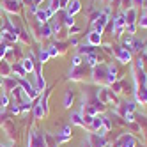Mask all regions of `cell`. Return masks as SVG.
<instances>
[{
    "mask_svg": "<svg viewBox=\"0 0 147 147\" xmlns=\"http://www.w3.org/2000/svg\"><path fill=\"white\" fill-rule=\"evenodd\" d=\"M30 140H32V147H46L43 136L37 135V133H32V135H30Z\"/></svg>",
    "mask_w": 147,
    "mask_h": 147,
    "instance_id": "4",
    "label": "cell"
},
{
    "mask_svg": "<svg viewBox=\"0 0 147 147\" xmlns=\"http://www.w3.org/2000/svg\"><path fill=\"white\" fill-rule=\"evenodd\" d=\"M115 55H117V59L121 62H129L131 60V53L126 48H117V50H115Z\"/></svg>",
    "mask_w": 147,
    "mask_h": 147,
    "instance_id": "1",
    "label": "cell"
},
{
    "mask_svg": "<svg viewBox=\"0 0 147 147\" xmlns=\"http://www.w3.org/2000/svg\"><path fill=\"white\" fill-rule=\"evenodd\" d=\"M48 55H51V57H55V55H57V50H55V46H50V50H48Z\"/></svg>",
    "mask_w": 147,
    "mask_h": 147,
    "instance_id": "19",
    "label": "cell"
},
{
    "mask_svg": "<svg viewBox=\"0 0 147 147\" xmlns=\"http://www.w3.org/2000/svg\"><path fill=\"white\" fill-rule=\"evenodd\" d=\"M135 2H136V4H142V0H135Z\"/></svg>",
    "mask_w": 147,
    "mask_h": 147,
    "instance_id": "23",
    "label": "cell"
},
{
    "mask_svg": "<svg viewBox=\"0 0 147 147\" xmlns=\"http://www.w3.org/2000/svg\"><path fill=\"white\" fill-rule=\"evenodd\" d=\"M90 126L94 129H99L101 126H103V117H92V122H90Z\"/></svg>",
    "mask_w": 147,
    "mask_h": 147,
    "instance_id": "8",
    "label": "cell"
},
{
    "mask_svg": "<svg viewBox=\"0 0 147 147\" xmlns=\"http://www.w3.org/2000/svg\"><path fill=\"white\" fill-rule=\"evenodd\" d=\"M122 4H124V7H128V9H131V5H133L131 0H122Z\"/></svg>",
    "mask_w": 147,
    "mask_h": 147,
    "instance_id": "20",
    "label": "cell"
},
{
    "mask_svg": "<svg viewBox=\"0 0 147 147\" xmlns=\"http://www.w3.org/2000/svg\"><path fill=\"white\" fill-rule=\"evenodd\" d=\"M41 32H43V36H45V37L51 36V30H50V27H48V25H45V27H43V30H41Z\"/></svg>",
    "mask_w": 147,
    "mask_h": 147,
    "instance_id": "15",
    "label": "cell"
},
{
    "mask_svg": "<svg viewBox=\"0 0 147 147\" xmlns=\"http://www.w3.org/2000/svg\"><path fill=\"white\" fill-rule=\"evenodd\" d=\"M37 2H39V0H37Z\"/></svg>",
    "mask_w": 147,
    "mask_h": 147,
    "instance_id": "24",
    "label": "cell"
},
{
    "mask_svg": "<svg viewBox=\"0 0 147 147\" xmlns=\"http://www.w3.org/2000/svg\"><path fill=\"white\" fill-rule=\"evenodd\" d=\"M140 27H147V14L140 20Z\"/></svg>",
    "mask_w": 147,
    "mask_h": 147,
    "instance_id": "21",
    "label": "cell"
},
{
    "mask_svg": "<svg viewBox=\"0 0 147 147\" xmlns=\"http://www.w3.org/2000/svg\"><path fill=\"white\" fill-rule=\"evenodd\" d=\"M71 103H73V92H67V94H66V99H64V107L69 108Z\"/></svg>",
    "mask_w": 147,
    "mask_h": 147,
    "instance_id": "12",
    "label": "cell"
},
{
    "mask_svg": "<svg viewBox=\"0 0 147 147\" xmlns=\"http://www.w3.org/2000/svg\"><path fill=\"white\" fill-rule=\"evenodd\" d=\"M126 28H128V32H129V36H133V34H135V30H136L135 23H133V25H126Z\"/></svg>",
    "mask_w": 147,
    "mask_h": 147,
    "instance_id": "17",
    "label": "cell"
},
{
    "mask_svg": "<svg viewBox=\"0 0 147 147\" xmlns=\"http://www.w3.org/2000/svg\"><path fill=\"white\" fill-rule=\"evenodd\" d=\"M64 22H66V25H67V27H71L73 23H75V20H73V16L66 14V18H64Z\"/></svg>",
    "mask_w": 147,
    "mask_h": 147,
    "instance_id": "14",
    "label": "cell"
},
{
    "mask_svg": "<svg viewBox=\"0 0 147 147\" xmlns=\"http://www.w3.org/2000/svg\"><path fill=\"white\" fill-rule=\"evenodd\" d=\"M121 144H122V147H133L135 140H133V136H129V135H122L121 138H119V145Z\"/></svg>",
    "mask_w": 147,
    "mask_h": 147,
    "instance_id": "5",
    "label": "cell"
},
{
    "mask_svg": "<svg viewBox=\"0 0 147 147\" xmlns=\"http://www.w3.org/2000/svg\"><path fill=\"white\" fill-rule=\"evenodd\" d=\"M124 27H126V20H124V16H119L113 22V32H115V36H121V32H122Z\"/></svg>",
    "mask_w": 147,
    "mask_h": 147,
    "instance_id": "2",
    "label": "cell"
},
{
    "mask_svg": "<svg viewBox=\"0 0 147 147\" xmlns=\"http://www.w3.org/2000/svg\"><path fill=\"white\" fill-rule=\"evenodd\" d=\"M80 9H82L80 0H69V4H67V14H69V16H73L75 13H78Z\"/></svg>",
    "mask_w": 147,
    "mask_h": 147,
    "instance_id": "3",
    "label": "cell"
},
{
    "mask_svg": "<svg viewBox=\"0 0 147 147\" xmlns=\"http://www.w3.org/2000/svg\"><path fill=\"white\" fill-rule=\"evenodd\" d=\"M69 131H71V128H69V126H66V128L62 129V133H60V138H59V140H60V142H66V140H69V136H71V133H69Z\"/></svg>",
    "mask_w": 147,
    "mask_h": 147,
    "instance_id": "7",
    "label": "cell"
},
{
    "mask_svg": "<svg viewBox=\"0 0 147 147\" xmlns=\"http://www.w3.org/2000/svg\"><path fill=\"white\" fill-rule=\"evenodd\" d=\"M87 41H89V45H92V46H98V45L101 43V34H99V32H90Z\"/></svg>",
    "mask_w": 147,
    "mask_h": 147,
    "instance_id": "6",
    "label": "cell"
},
{
    "mask_svg": "<svg viewBox=\"0 0 147 147\" xmlns=\"http://www.w3.org/2000/svg\"><path fill=\"white\" fill-rule=\"evenodd\" d=\"M4 53H5V45H0V59L4 57Z\"/></svg>",
    "mask_w": 147,
    "mask_h": 147,
    "instance_id": "22",
    "label": "cell"
},
{
    "mask_svg": "<svg viewBox=\"0 0 147 147\" xmlns=\"http://www.w3.org/2000/svg\"><path fill=\"white\" fill-rule=\"evenodd\" d=\"M71 119H73V122L78 124V126H83V124H85V122L82 121V115H80V113H73V117H71Z\"/></svg>",
    "mask_w": 147,
    "mask_h": 147,
    "instance_id": "10",
    "label": "cell"
},
{
    "mask_svg": "<svg viewBox=\"0 0 147 147\" xmlns=\"http://www.w3.org/2000/svg\"><path fill=\"white\" fill-rule=\"evenodd\" d=\"M80 64H82V57L76 55L75 59H73V67H80Z\"/></svg>",
    "mask_w": 147,
    "mask_h": 147,
    "instance_id": "13",
    "label": "cell"
},
{
    "mask_svg": "<svg viewBox=\"0 0 147 147\" xmlns=\"http://www.w3.org/2000/svg\"><path fill=\"white\" fill-rule=\"evenodd\" d=\"M0 103H2V107L7 105V96H5V94H0Z\"/></svg>",
    "mask_w": 147,
    "mask_h": 147,
    "instance_id": "18",
    "label": "cell"
},
{
    "mask_svg": "<svg viewBox=\"0 0 147 147\" xmlns=\"http://www.w3.org/2000/svg\"><path fill=\"white\" fill-rule=\"evenodd\" d=\"M23 69H25V71H32V69H34L32 59H27V60H23Z\"/></svg>",
    "mask_w": 147,
    "mask_h": 147,
    "instance_id": "9",
    "label": "cell"
},
{
    "mask_svg": "<svg viewBox=\"0 0 147 147\" xmlns=\"http://www.w3.org/2000/svg\"><path fill=\"white\" fill-rule=\"evenodd\" d=\"M36 16H37V20H39V22H46V20H48V14H46V11H36Z\"/></svg>",
    "mask_w": 147,
    "mask_h": 147,
    "instance_id": "11",
    "label": "cell"
},
{
    "mask_svg": "<svg viewBox=\"0 0 147 147\" xmlns=\"http://www.w3.org/2000/svg\"><path fill=\"white\" fill-rule=\"evenodd\" d=\"M50 55H48V51H45V50H41V55H39V59H41V62H45L46 59H48Z\"/></svg>",
    "mask_w": 147,
    "mask_h": 147,
    "instance_id": "16",
    "label": "cell"
}]
</instances>
